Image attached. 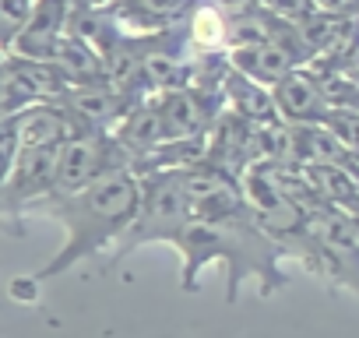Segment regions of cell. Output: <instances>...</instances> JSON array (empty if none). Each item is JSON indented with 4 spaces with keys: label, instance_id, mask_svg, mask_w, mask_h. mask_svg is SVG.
<instances>
[{
    "label": "cell",
    "instance_id": "6da1fadb",
    "mask_svg": "<svg viewBox=\"0 0 359 338\" xmlns=\"http://www.w3.org/2000/svg\"><path fill=\"white\" fill-rule=\"evenodd\" d=\"M172 250L180 254V264H184V271H180L184 292H198V285H201L198 278L212 264L226 268V278H229L226 299L229 303L240 299V289L247 282H257L261 296H271L289 282V275L282 268L285 250L264 233L250 201L243 212L226 215V219L191 215L184 222V229L176 233Z\"/></svg>",
    "mask_w": 359,
    "mask_h": 338
},
{
    "label": "cell",
    "instance_id": "7a4b0ae2",
    "mask_svg": "<svg viewBox=\"0 0 359 338\" xmlns=\"http://www.w3.org/2000/svg\"><path fill=\"white\" fill-rule=\"evenodd\" d=\"M137 201H141V177L130 165L113 169V173L92 180L81 191L57 194V198L43 201L36 219H50V222L64 226L67 240L32 275V282H50L95 254H109L116 247V240L127 233V226L137 212Z\"/></svg>",
    "mask_w": 359,
    "mask_h": 338
},
{
    "label": "cell",
    "instance_id": "3957f363",
    "mask_svg": "<svg viewBox=\"0 0 359 338\" xmlns=\"http://www.w3.org/2000/svg\"><path fill=\"white\" fill-rule=\"evenodd\" d=\"M137 177H141V201L127 233L109 250V264H120L123 257H130L134 250L148 243L172 247L176 233L191 219V201H187L184 180H180V169H144Z\"/></svg>",
    "mask_w": 359,
    "mask_h": 338
},
{
    "label": "cell",
    "instance_id": "277c9868",
    "mask_svg": "<svg viewBox=\"0 0 359 338\" xmlns=\"http://www.w3.org/2000/svg\"><path fill=\"white\" fill-rule=\"evenodd\" d=\"M60 144H18L11 173L0 194V226L11 236H22V226L36 219L39 205L53 198Z\"/></svg>",
    "mask_w": 359,
    "mask_h": 338
},
{
    "label": "cell",
    "instance_id": "5b68a950",
    "mask_svg": "<svg viewBox=\"0 0 359 338\" xmlns=\"http://www.w3.org/2000/svg\"><path fill=\"white\" fill-rule=\"evenodd\" d=\"M268 92H271V102L285 123H320L331 113V99L324 92V81L306 64L282 74Z\"/></svg>",
    "mask_w": 359,
    "mask_h": 338
},
{
    "label": "cell",
    "instance_id": "8992f818",
    "mask_svg": "<svg viewBox=\"0 0 359 338\" xmlns=\"http://www.w3.org/2000/svg\"><path fill=\"white\" fill-rule=\"evenodd\" d=\"M32 15V0H0V50H11L15 36L25 29Z\"/></svg>",
    "mask_w": 359,
    "mask_h": 338
},
{
    "label": "cell",
    "instance_id": "52a82bcc",
    "mask_svg": "<svg viewBox=\"0 0 359 338\" xmlns=\"http://www.w3.org/2000/svg\"><path fill=\"white\" fill-rule=\"evenodd\" d=\"M15 151H18L15 120H11V113H4V116H0V194H4V184H8V173H11V162H15Z\"/></svg>",
    "mask_w": 359,
    "mask_h": 338
},
{
    "label": "cell",
    "instance_id": "ba28073f",
    "mask_svg": "<svg viewBox=\"0 0 359 338\" xmlns=\"http://www.w3.org/2000/svg\"><path fill=\"white\" fill-rule=\"evenodd\" d=\"M352 219V229H355V240H359V215H348Z\"/></svg>",
    "mask_w": 359,
    "mask_h": 338
}]
</instances>
